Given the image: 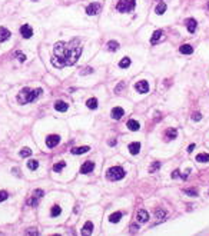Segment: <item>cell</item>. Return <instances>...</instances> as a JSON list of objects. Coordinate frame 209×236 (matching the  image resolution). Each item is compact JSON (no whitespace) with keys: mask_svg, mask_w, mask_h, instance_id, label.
<instances>
[{"mask_svg":"<svg viewBox=\"0 0 209 236\" xmlns=\"http://www.w3.org/2000/svg\"><path fill=\"white\" fill-rule=\"evenodd\" d=\"M75 43V40L70 42V43H66V42H57L53 47V52H55V56L52 57V64L55 67H62L65 66H72L75 64L79 59V56L82 55V46L77 44V42Z\"/></svg>","mask_w":209,"mask_h":236,"instance_id":"6da1fadb","label":"cell"},{"mask_svg":"<svg viewBox=\"0 0 209 236\" xmlns=\"http://www.w3.org/2000/svg\"><path fill=\"white\" fill-rule=\"evenodd\" d=\"M42 92H43V89H42V87L35 89V90H30L29 87H24V89H22V90L19 92V94H17V102H19L20 105L32 103V102H35L36 99L39 97L40 94H42Z\"/></svg>","mask_w":209,"mask_h":236,"instance_id":"7a4b0ae2","label":"cell"},{"mask_svg":"<svg viewBox=\"0 0 209 236\" xmlns=\"http://www.w3.org/2000/svg\"><path fill=\"white\" fill-rule=\"evenodd\" d=\"M125 175H126V172L123 170V168H120V166H113V168H111V169L106 172V176L109 180L112 182H116V180H120V179H123L125 177Z\"/></svg>","mask_w":209,"mask_h":236,"instance_id":"3957f363","label":"cell"},{"mask_svg":"<svg viewBox=\"0 0 209 236\" xmlns=\"http://www.w3.org/2000/svg\"><path fill=\"white\" fill-rule=\"evenodd\" d=\"M136 6V0H119V3L116 4V10L120 13H127L132 12Z\"/></svg>","mask_w":209,"mask_h":236,"instance_id":"277c9868","label":"cell"},{"mask_svg":"<svg viewBox=\"0 0 209 236\" xmlns=\"http://www.w3.org/2000/svg\"><path fill=\"white\" fill-rule=\"evenodd\" d=\"M43 193H44V192L42 190V189H36L35 192H33V197L27 201V205H29V206H36V205L39 203L40 199L43 197Z\"/></svg>","mask_w":209,"mask_h":236,"instance_id":"5b68a950","label":"cell"},{"mask_svg":"<svg viewBox=\"0 0 209 236\" xmlns=\"http://www.w3.org/2000/svg\"><path fill=\"white\" fill-rule=\"evenodd\" d=\"M135 89H136V92H139V93H148L149 92V83L146 82V80H139L136 85H135Z\"/></svg>","mask_w":209,"mask_h":236,"instance_id":"8992f818","label":"cell"},{"mask_svg":"<svg viewBox=\"0 0 209 236\" xmlns=\"http://www.w3.org/2000/svg\"><path fill=\"white\" fill-rule=\"evenodd\" d=\"M102 10V6L99 3H90L89 6L86 7V13L89 16H95V14H98L99 12Z\"/></svg>","mask_w":209,"mask_h":236,"instance_id":"52a82bcc","label":"cell"},{"mask_svg":"<svg viewBox=\"0 0 209 236\" xmlns=\"http://www.w3.org/2000/svg\"><path fill=\"white\" fill-rule=\"evenodd\" d=\"M59 142H60L59 135H50V136H48V139H46V146H48V147H55L56 145H59Z\"/></svg>","mask_w":209,"mask_h":236,"instance_id":"ba28073f","label":"cell"},{"mask_svg":"<svg viewBox=\"0 0 209 236\" xmlns=\"http://www.w3.org/2000/svg\"><path fill=\"white\" fill-rule=\"evenodd\" d=\"M20 35L23 36L24 39H30L33 36V29L29 26V24H23L22 27H20Z\"/></svg>","mask_w":209,"mask_h":236,"instance_id":"9c48e42d","label":"cell"},{"mask_svg":"<svg viewBox=\"0 0 209 236\" xmlns=\"http://www.w3.org/2000/svg\"><path fill=\"white\" fill-rule=\"evenodd\" d=\"M93 169H95V163H93V162H90V160H87V162H85V163L82 165V168H80V173L87 175V173L93 172Z\"/></svg>","mask_w":209,"mask_h":236,"instance_id":"30bf717a","label":"cell"},{"mask_svg":"<svg viewBox=\"0 0 209 236\" xmlns=\"http://www.w3.org/2000/svg\"><path fill=\"white\" fill-rule=\"evenodd\" d=\"M123 114H125V110H123L122 107H113V109H112V112H111L112 119H115V120H119V119H122Z\"/></svg>","mask_w":209,"mask_h":236,"instance_id":"8fae6325","label":"cell"},{"mask_svg":"<svg viewBox=\"0 0 209 236\" xmlns=\"http://www.w3.org/2000/svg\"><path fill=\"white\" fill-rule=\"evenodd\" d=\"M136 219H138L139 223H146L149 220V213L146 212V210H139L136 213Z\"/></svg>","mask_w":209,"mask_h":236,"instance_id":"7c38bea8","label":"cell"},{"mask_svg":"<svg viewBox=\"0 0 209 236\" xmlns=\"http://www.w3.org/2000/svg\"><path fill=\"white\" fill-rule=\"evenodd\" d=\"M163 39V31L162 30H156L152 35V37H150V44H156L159 42V40Z\"/></svg>","mask_w":209,"mask_h":236,"instance_id":"4fadbf2b","label":"cell"},{"mask_svg":"<svg viewBox=\"0 0 209 236\" xmlns=\"http://www.w3.org/2000/svg\"><path fill=\"white\" fill-rule=\"evenodd\" d=\"M127 149H129V152L132 155H138L139 152H140V143H139V142H132V143L127 146Z\"/></svg>","mask_w":209,"mask_h":236,"instance_id":"5bb4252c","label":"cell"},{"mask_svg":"<svg viewBox=\"0 0 209 236\" xmlns=\"http://www.w3.org/2000/svg\"><path fill=\"white\" fill-rule=\"evenodd\" d=\"M10 35H12V33H10V30H9V29L0 27V42H2V43L10 39Z\"/></svg>","mask_w":209,"mask_h":236,"instance_id":"9a60e30c","label":"cell"},{"mask_svg":"<svg viewBox=\"0 0 209 236\" xmlns=\"http://www.w3.org/2000/svg\"><path fill=\"white\" fill-rule=\"evenodd\" d=\"M126 126H127V129H129V130H132V132H136V130H139V129H140V123H139L138 120H133V119H130V120H127Z\"/></svg>","mask_w":209,"mask_h":236,"instance_id":"2e32d148","label":"cell"},{"mask_svg":"<svg viewBox=\"0 0 209 236\" xmlns=\"http://www.w3.org/2000/svg\"><path fill=\"white\" fill-rule=\"evenodd\" d=\"M176 136H178V130H176V129H173V127H169V129H166V132H165L166 140H173Z\"/></svg>","mask_w":209,"mask_h":236,"instance_id":"e0dca14e","label":"cell"},{"mask_svg":"<svg viewBox=\"0 0 209 236\" xmlns=\"http://www.w3.org/2000/svg\"><path fill=\"white\" fill-rule=\"evenodd\" d=\"M92 232H93V223H92L90 220H87L82 228V235H90Z\"/></svg>","mask_w":209,"mask_h":236,"instance_id":"ac0fdd59","label":"cell"},{"mask_svg":"<svg viewBox=\"0 0 209 236\" xmlns=\"http://www.w3.org/2000/svg\"><path fill=\"white\" fill-rule=\"evenodd\" d=\"M55 109L57 110V112H66V110L69 109V105H67L66 102H63V100H57V102L55 103Z\"/></svg>","mask_w":209,"mask_h":236,"instance_id":"d6986e66","label":"cell"},{"mask_svg":"<svg viewBox=\"0 0 209 236\" xmlns=\"http://www.w3.org/2000/svg\"><path fill=\"white\" fill-rule=\"evenodd\" d=\"M185 24H186V27H188V30H189V33H193V31L196 30L198 23H196V20L192 19V17L186 20V23H185Z\"/></svg>","mask_w":209,"mask_h":236,"instance_id":"ffe728a7","label":"cell"},{"mask_svg":"<svg viewBox=\"0 0 209 236\" xmlns=\"http://www.w3.org/2000/svg\"><path fill=\"white\" fill-rule=\"evenodd\" d=\"M89 150H90L89 146H79V147H73V149H72V153L73 155H82V153L89 152Z\"/></svg>","mask_w":209,"mask_h":236,"instance_id":"44dd1931","label":"cell"},{"mask_svg":"<svg viewBox=\"0 0 209 236\" xmlns=\"http://www.w3.org/2000/svg\"><path fill=\"white\" fill-rule=\"evenodd\" d=\"M179 52H181L182 55H192L193 53V47L190 44H182L179 47Z\"/></svg>","mask_w":209,"mask_h":236,"instance_id":"7402d4cb","label":"cell"},{"mask_svg":"<svg viewBox=\"0 0 209 236\" xmlns=\"http://www.w3.org/2000/svg\"><path fill=\"white\" fill-rule=\"evenodd\" d=\"M120 217H122V212H115L109 216V222H111V223H116V222L120 220Z\"/></svg>","mask_w":209,"mask_h":236,"instance_id":"603a6c76","label":"cell"},{"mask_svg":"<svg viewBox=\"0 0 209 236\" xmlns=\"http://www.w3.org/2000/svg\"><path fill=\"white\" fill-rule=\"evenodd\" d=\"M86 106L89 107V109H98V99H96V97H90V99H87Z\"/></svg>","mask_w":209,"mask_h":236,"instance_id":"cb8c5ba5","label":"cell"},{"mask_svg":"<svg viewBox=\"0 0 209 236\" xmlns=\"http://www.w3.org/2000/svg\"><path fill=\"white\" fill-rule=\"evenodd\" d=\"M119 49V43L116 40H111V42H107V50L109 52H116Z\"/></svg>","mask_w":209,"mask_h":236,"instance_id":"d4e9b609","label":"cell"},{"mask_svg":"<svg viewBox=\"0 0 209 236\" xmlns=\"http://www.w3.org/2000/svg\"><path fill=\"white\" fill-rule=\"evenodd\" d=\"M155 12H156V14H163V13L166 12V3L165 2H161V3L158 4V6H156V10H155Z\"/></svg>","mask_w":209,"mask_h":236,"instance_id":"484cf974","label":"cell"},{"mask_svg":"<svg viewBox=\"0 0 209 236\" xmlns=\"http://www.w3.org/2000/svg\"><path fill=\"white\" fill-rule=\"evenodd\" d=\"M60 213H62V208H60L59 205H55V206H52V210H50V215H52V217H56V216H59Z\"/></svg>","mask_w":209,"mask_h":236,"instance_id":"4316f807","label":"cell"},{"mask_svg":"<svg viewBox=\"0 0 209 236\" xmlns=\"http://www.w3.org/2000/svg\"><path fill=\"white\" fill-rule=\"evenodd\" d=\"M161 166H162V163H161V162H159V160H155L153 163H152V165L149 166V172H150V173H155V172H158V170H159V168H161Z\"/></svg>","mask_w":209,"mask_h":236,"instance_id":"83f0119b","label":"cell"},{"mask_svg":"<svg viewBox=\"0 0 209 236\" xmlns=\"http://www.w3.org/2000/svg\"><path fill=\"white\" fill-rule=\"evenodd\" d=\"M65 166H66V163H65L63 160L57 162V163H55V165H53V172H62V170L65 169Z\"/></svg>","mask_w":209,"mask_h":236,"instance_id":"f1b7e54d","label":"cell"},{"mask_svg":"<svg viewBox=\"0 0 209 236\" xmlns=\"http://www.w3.org/2000/svg\"><path fill=\"white\" fill-rule=\"evenodd\" d=\"M196 160L201 162V163H206V162H209V155L208 153H199V155H196Z\"/></svg>","mask_w":209,"mask_h":236,"instance_id":"f546056e","label":"cell"},{"mask_svg":"<svg viewBox=\"0 0 209 236\" xmlns=\"http://www.w3.org/2000/svg\"><path fill=\"white\" fill-rule=\"evenodd\" d=\"M130 66V59L129 57H123L120 62H119V67H122V69H126V67Z\"/></svg>","mask_w":209,"mask_h":236,"instance_id":"4dcf8cb0","label":"cell"},{"mask_svg":"<svg viewBox=\"0 0 209 236\" xmlns=\"http://www.w3.org/2000/svg\"><path fill=\"white\" fill-rule=\"evenodd\" d=\"M165 216H166V212L163 210V209H158V210H156V217H158V223L161 222V220H165Z\"/></svg>","mask_w":209,"mask_h":236,"instance_id":"1f68e13d","label":"cell"},{"mask_svg":"<svg viewBox=\"0 0 209 236\" xmlns=\"http://www.w3.org/2000/svg\"><path fill=\"white\" fill-rule=\"evenodd\" d=\"M183 193H185V195H188V196H198V190L195 188L185 189V190H183Z\"/></svg>","mask_w":209,"mask_h":236,"instance_id":"d6a6232c","label":"cell"},{"mask_svg":"<svg viewBox=\"0 0 209 236\" xmlns=\"http://www.w3.org/2000/svg\"><path fill=\"white\" fill-rule=\"evenodd\" d=\"M27 168L30 170H36L37 168H39V162L37 160H29L27 162Z\"/></svg>","mask_w":209,"mask_h":236,"instance_id":"836d02e7","label":"cell"},{"mask_svg":"<svg viewBox=\"0 0 209 236\" xmlns=\"http://www.w3.org/2000/svg\"><path fill=\"white\" fill-rule=\"evenodd\" d=\"M32 155V149H29V147H24V149L20 150V156L22 157H29Z\"/></svg>","mask_w":209,"mask_h":236,"instance_id":"e575fe53","label":"cell"},{"mask_svg":"<svg viewBox=\"0 0 209 236\" xmlns=\"http://www.w3.org/2000/svg\"><path fill=\"white\" fill-rule=\"evenodd\" d=\"M13 56H16V57L20 60V62H24V60H26V56H24L22 52H19V50L15 52V53H13Z\"/></svg>","mask_w":209,"mask_h":236,"instance_id":"d590c367","label":"cell"},{"mask_svg":"<svg viewBox=\"0 0 209 236\" xmlns=\"http://www.w3.org/2000/svg\"><path fill=\"white\" fill-rule=\"evenodd\" d=\"M7 197H9V195L6 190H0V202H4Z\"/></svg>","mask_w":209,"mask_h":236,"instance_id":"8d00e7d4","label":"cell"},{"mask_svg":"<svg viewBox=\"0 0 209 236\" xmlns=\"http://www.w3.org/2000/svg\"><path fill=\"white\" fill-rule=\"evenodd\" d=\"M201 119H202V114L199 113V112H198V113H193V114H192V120H193V122H199Z\"/></svg>","mask_w":209,"mask_h":236,"instance_id":"74e56055","label":"cell"},{"mask_svg":"<svg viewBox=\"0 0 209 236\" xmlns=\"http://www.w3.org/2000/svg\"><path fill=\"white\" fill-rule=\"evenodd\" d=\"M90 73H93V69L92 67H85V70H82L80 72V75H90Z\"/></svg>","mask_w":209,"mask_h":236,"instance_id":"f35d334b","label":"cell"},{"mask_svg":"<svg viewBox=\"0 0 209 236\" xmlns=\"http://www.w3.org/2000/svg\"><path fill=\"white\" fill-rule=\"evenodd\" d=\"M138 225H130V232H132V233H136V232H138Z\"/></svg>","mask_w":209,"mask_h":236,"instance_id":"ab89813d","label":"cell"},{"mask_svg":"<svg viewBox=\"0 0 209 236\" xmlns=\"http://www.w3.org/2000/svg\"><path fill=\"white\" fill-rule=\"evenodd\" d=\"M181 176V173H179V170H175L173 173H172V177H173V179H176V177H179Z\"/></svg>","mask_w":209,"mask_h":236,"instance_id":"60d3db41","label":"cell"},{"mask_svg":"<svg viewBox=\"0 0 209 236\" xmlns=\"http://www.w3.org/2000/svg\"><path fill=\"white\" fill-rule=\"evenodd\" d=\"M193 149H195V143H192V145H189V147H188V152H193Z\"/></svg>","mask_w":209,"mask_h":236,"instance_id":"b9f144b4","label":"cell"},{"mask_svg":"<svg viewBox=\"0 0 209 236\" xmlns=\"http://www.w3.org/2000/svg\"><path fill=\"white\" fill-rule=\"evenodd\" d=\"M26 235H37V230H27Z\"/></svg>","mask_w":209,"mask_h":236,"instance_id":"7bdbcfd3","label":"cell"},{"mask_svg":"<svg viewBox=\"0 0 209 236\" xmlns=\"http://www.w3.org/2000/svg\"><path fill=\"white\" fill-rule=\"evenodd\" d=\"M116 143H118V142L115 140V139H112V140H109V145H111V146H115V145H116Z\"/></svg>","mask_w":209,"mask_h":236,"instance_id":"ee69618b","label":"cell"},{"mask_svg":"<svg viewBox=\"0 0 209 236\" xmlns=\"http://www.w3.org/2000/svg\"><path fill=\"white\" fill-rule=\"evenodd\" d=\"M122 87H123V83H120V85H119V86L116 87V89H115V92H119L120 89H122Z\"/></svg>","mask_w":209,"mask_h":236,"instance_id":"f6af8a7d","label":"cell"},{"mask_svg":"<svg viewBox=\"0 0 209 236\" xmlns=\"http://www.w3.org/2000/svg\"><path fill=\"white\" fill-rule=\"evenodd\" d=\"M208 9H209V3H208Z\"/></svg>","mask_w":209,"mask_h":236,"instance_id":"bcb514c9","label":"cell"}]
</instances>
